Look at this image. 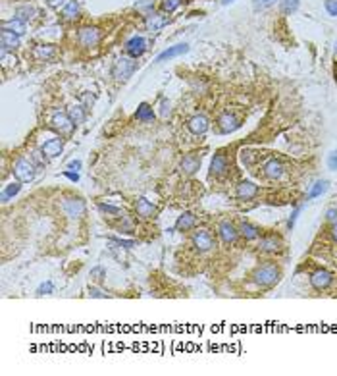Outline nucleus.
<instances>
[{
  "instance_id": "f257e3e1",
  "label": "nucleus",
  "mask_w": 337,
  "mask_h": 376,
  "mask_svg": "<svg viewBox=\"0 0 337 376\" xmlns=\"http://www.w3.org/2000/svg\"><path fill=\"white\" fill-rule=\"evenodd\" d=\"M279 278H281V270H279V266L275 263H272V261H268V263H264V264H258V266L252 270V274H250L252 284L262 289L274 288L275 284L279 282Z\"/></svg>"
},
{
  "instance_id": "f03ea898",
  "label": "nucleus",
  "mask_w": 337,
  "mask_h": 376,
  "mask_svg": "<svg viewBox=\"0 0 337 376\" xmlns=\"http://www.w3.org/2000/svg\"><path fill=\"white\" fill-rule=\"evenodd\" d=\"M135 70H137L135 58H131V56H122V58H118V60L114 62L112 77L118 79V81H127L131 75L135 74Z\"/></svg>"
},
{
  "instance_id": "7ed1b4c3",
  "label": "nucleus",
  "mask_w": 337,
  "mask_h": 376,
  "mask_svg": "<svg viewBox=\"0 0 337 376\" xmlns=\"http://www.w3.org/2000/svg\"><path fill=\"white\" fill-rule=\"evenodd\" d=\"M35 168H37V166L31 162V158H29V160H27V158H20L18 162L14 164V175H16V179L22 181V183L33 181V179H35V174H37Z\"/></svg>"
},
{
  "instance_id": "20e7f679",
  "label": "nucleus",
  "mask_w": 337,
  "mask_h": 376,
  "mask_svg": "<svg viewBox=\"0 0 337 376\" xmlns=\"http://www.w3.org/2000/svg\"><path fill=\"white\" fill-rule=\"evenodd\" d=\"M50 125L54 131H58L60 135H70L74 131L75 124L72 122V118L68 116V112H62V110H56L50 118Z\"/></svg>"
},
{
  "instance_id": "39448f33",
  "label": "nucleus",
  "mask_w": 337,
  "mask_h": 376,
  "mask_svg": "<svg viewBox=\"0 0 337 376\" xmlns=\"http://www.w3.org/2000/svg\"><path fill=\"white\" fill-rule=\"evenodd\" d=\"M62 211L68 218H81L83 214L87 213V205L79 197H72V199H64Z\"/></svg>"
},
{
  "instance_id": "423d86ee",
  "label": "nucleus",
  "mask_w": 337,
  "mask_h": 376,
  "mask_svg": "<svg viewBox=\"0 0 337 376\" xmlns=\"http://www.w3.org/2000/svg\"><path fill=\"white\" fill-rule=\"evenodd\" d=\"M77 43L85 49H95L100 43V31L97 27H81L77 31Z\"/></svg>"
},
{
  "instance_id": "0eeeda50",
  "label": "nucleus",
  "mask_w": 337,
  "mask_h": 376,
  "mask_svg": "<svg viewBox=\"0 0 337 376\" xmlns=\"http://www.w3.org/2000/svg\"><path fill=\"white\" fill-rule=\"evenodd\" d=\"M191 243L199 253H208L214 249V238L206 232V230H197L191 236Z\"/></svg>"
},
{
  "instance_id": "6e6552de",
  "label": "nucleus",
  "mask_w": 337,
  "mask_h": 376,
  "mask_svg": "<svg viewBox=\"0 0 337 376\" xmlns=\"http://www.w3.org/2000/svg\"><path fill=\"white\" fill-rule=\"evenodd\" d=\"M229 172V156L225 152H216L210 162V175L212 177H224Z\"/></svg>"
},
{
  "instance_id": "1a4fd4ad",
  "label": "nucleus",
  "mask_w": 337,
  "mask_h": 376,
  "mask_svg": "<svg viewBox=\"0 0 337 376\" xmlns=\"http://www.w3.org/2000/svg\"><path fill=\"white\" fill-rule=\"evenodd\" d=\"M331 282H333V274H331L329 270H324V268H320V270H316V272L310 274V284H312V288L318 289V291L329 288Z\"/></svg>"
},
{
  "instance_id": "9d476101",
  "label": "nucleus",
  "mask_w": 337,
  "mask_h": 376,
  "mask_svg": "<svg viewBox=\"0 0 337 376\" xmlns=\"http://www.w3.org/2000/svg\"><path fill=\"white\" fill-rule=\"evenodd\" d=\"M281 247H283L281 238L275 236V234H268V236L260 238V241H258V249L262 253H279Z\"/></svg>"
},
{
  "instance_id": "9b49d317",
  "label": "nucleus",
  "mask_w": 337,
  "mask_h": 376,
  "mask_svg": "<svg viewBox=\"0 0 337 376\" xmlns=\"http://www.w3.org/2000/svg\"><path fill=\"white\" fill-rule=\"evenodd\" d=\"M218 234H220V239L224 241L225 245L235 243V241H237V238H239V230L231 224V222H227V220L220 222V226H218Z\"/></svg>"
},
{
  "instance_id": "f8f14e48",
  "label": "nucleus",
  "mask_w": 337,
  "mask_h": 376,
  "mask_svg": "<svg viewBox=\"0 0 337 376\" xmlns=\"http://www.w3.org/2000/svg\"><path fill=\"white\" fill-rule=\"evenodd\" d=\"M189 131L191 133H195V135H204L206 131H208V127H210V122H208V118L204 116V114H195L191 120H189Z\"/></svg>"
},
{
  "instance_id": "ddd939ff",
  "label": "nucleus",
  "mask_w": 337,
  "mask_h": 376,
  "mask_svg": "<svg viewBox=\"0 0 337 376\" xmlns=\"http://www.w3.org/2000/svg\"><path fill=\"white\" fill-rule=\"evenodd\" d=\"M145 50H147V41L143 37H131L127 43H125V52L131 56V58H135L137 60L139 56H143L145 54Z\"/></svg>"
},
{
  "instance_id": "4468645a",
  "label": "nucleus",
  "mask_w": 337,
  "mask_h": 376,
  "mask_svg": "<svg viewBox=\"0 0 337 376\" xmlns=\"http://www.w3.org/2000/svg\"><path fill=\"white\" fill-rule=\"evenodd\" d=\"M200 162H202V156H200L199 152H191L187 156H183L179 168H181V172H185L187 175H193L200 168Z\"/></svg>"
},
{
  "instance_id": "2eb2a0df",
  "label": "nucleus",
  "mask_w": 337,
  "mask_h": 376,
  "mask_svg": "<svg viewBox=\"0 0 337 376\" xmlns=\"http://www.w3.org/2000/svg\"><path fill=\"white\" fill-rule=\"evenodd\" d=\"M41 149L45 150V154L49 156V158H56V156H60L62 154V149H64V139L60 137H50L47 139L43 145H41Z\"/></svg>"
},
{
  "instance_id": "dca6fc26",
  "label": "nucleus",
  "mask_w": 337,
  "mask_h": 376,
  "mask_svg": "<svg viewBox=\"0 0 337 376\" xmlns=\"http://www.w3.org/2000/svg\"><path fill=\"white\" fill-rule=\"evenodd\" d=\"M187 50H189L187 43H181V45H174V47H170V49H166L164 52H160V54L156 56V60H154V62L160 64V62H166V60H172V58H177V56L185 54Z\"/></svg>"
},
{
  "instance_id": "f3484780",
  "label": "nucleus",
  "mask_w": 337,
  "mask_h": 376,
  "mask_svg": "<svg viewBox=\"0 0 337 376\" xmlns=\"http://www.w3.org/2000/svg\"><path fill=\"white\" fill-rule=\"evenodd\" d=\"M135 211H137V214L141 216V218H145V220H149V218H154L156 216V207L150 203V201H147L145 197H139L137 201H135Z\"/></svg>"
},
{
  "instance_id": "a211bd4d",
  "label": "nucleus",
  "mask_w": 337,
  "mask_h": 376,
  "mask_svg": "<svg viewBox=\"0 0 337 376\" xmlns=\"http://www.w3.org/2000/svg\"><path fill=\"white\" fill-rule=\"evenodd\" d=\"M239 127V120L229 112H224L220 118H218V129L220 133H231Z\"/></svg>"
},
{
  "instance_id": "6ab92c4d",
  "label": "nucleus",
  "mask_w": 337,
  "mask_h": 376,
  "mask_svg": "<svg viewBox=\"0 0 337 376\" xmlns=\"http://www.w3.org/2000/svg\"><path fill=\"white\" fill-rule=\"evenodd\" d=\"M262 174L268 179H279L283 175V164L279 162V160H275V158H270L262 166Z\"/></svg>"
},
{
  "instance_id": "aec40b11",
  "label": "nucleus",
  "mask_w": 337,
  "mask_h": 376,
  "mask_svg": "<svg viewBox=\"0 0 337 376\" xmlns=\"http://www.w3.org/2000/svg\"><path fill=\"white\" fill-rule=\"evenodd\" d=\"M239 201H249L254 199L258 195V185H254L252 181H241L237 185V191H235Z\"/></svg>"
},
{
  "instance_id": "412c9836",
  "label": "nucleus",
  "mask_w": 337,
  "mask_h": 376,
  "mask_svg": "<svg viewBox=\"0 0 337 376\" xmlns=\"http://www.w3.org/2000/svg\"><path fill=\"white\" fill-rule=\"evenodd\" d=\"M197 226V218L193 213H183L177 220H175L174 230L175 232H191Z\"/></svg>"
},
{
  "instance_id": "4be33fe9",
  "label": "nucleus",
  "mask_w": 337,
  "mask_h": 376,
  "mask_svg": "<svg viewBox=\"0 0 337 376\" xmlns=\"http://www.w3.org/2000/svg\"><path fill=\"white\" fill-rule=\"evenodd\" d=\"M0 49L12 50V52L20 49V35H16L12 31H2L0 33Z\"/></svg>"
},
{
  "instance_id": "5701e85b",
  "label": "nucleus",
  "mask_w": 337,
  "mask_h": 376,
  "mask_svg": "<svg viewBox=\"0 0 337 376\" xmlns=\"http://www.w3.org/2000/svg\"><path fill=\"white\" fill-rule=\"evenodd\" d=\"M56 56V47H52V45H37L35 49H33V58L35 60H50V58H54Z\"/></svg>"
},
{
  "instance_id": "b1692460",
  "label": "nucleus",
  "mask_w": 337,
  "mask_h": 376,
  "mask_svg": "<svg viewBox=\"0 0 337 376\" xmlns=\"http://www.w3.org/2000/svg\"><path fill=\"white\" fill-rule=\"evenodd\" d=\"M68 116L72 118V122H74L75 125H81L83 122H85V118H87V110H85V106L79 102V104H72L70 108H68Z\"/></svg>"
},
{
  "instance_id": "393cba45",
  "label": "nucleus",
  "mask_w": 337,
  "mask_h": 376,
  "mask_svg": "<svg viewBox=\"0 0 337 376\" xmlns=\"http://www.w3.org/2000/svg\"><path fill=\"white\" fill-rule=\"evenodd\" d=\"M166 24H168V20H166V16H162V14H149L147 20H145L147 31H158Z\"/></svg>"
},
{
  "instance_id": "a878e982",
  "label": "nucleus",
  "mask_w": 337,
  "mask_h": 376,
  "mask_svg": "<svg viewBox=\"0 0 337 376\" xmlns=\"http://www.w3.org/2000/svg\"><path fill=\"white\" fill-rule=\"evenodd\" d=\"M35 16H37V10H35V6H31V4H22V6L16 8V18L25 22V24L31 22V20H35Z\"/></svg>"
},
{
  "instance_id": "bb28decb",
  "label": "nucleus",
  "mask_w": 337,
  "mask_h": 376,
  "mask_svg": "<svg viewBox=\"0 0 337 376\" xmlns=\"http://www.w3.org/2000/svg\"><path fill=\"white\" fill-rule=\"evenodd\" d=\"M2 31H12V33H16V35H24L25 31V22H22V20H18V18H14V20H6V22H2Z\"/></svg>"
},
{
  "instance_id": "cd10ccee",
  "label": "nucleus",
  "mask_w": 337,
  "mask_h": 376,
  "mask_svg": "<svg viewBox=\"0 0 337 376\" xmlns=\"http://www.w3.org/2000/svg\"><path fill=\"white\" fill-rule=\"evenodd\" d=\"M62 18L66 22H74L79 18V2L77 0H68V4L62 8Z\"/></svg>"
},
{
  "instance_id": "c85d7f7f",
  "label": "nucleus",
  "mask_w": 337,
  "mask_h": 376,
  "mask_svg": "<svg viewBox=\"0 0 337 376\" xmlns=\"http://www.w3.org/2000/svg\"><path fill=\"white\" fill-rule=\"evenodd\" d=\"M239 236H243L247 241H254V239H258L260 232H258V228H256V226L249 224V222H243V224H241V228H239Z\"/></svg>"
},
{
  "instance_id": "c756f323",
  "label": "nucleus",
  "mask_w": 337,
  "mask_h": 376,
  "mask_svg": "<svg viewBox=\"0 0 337 376\" xmlns=\"http://www.w3.org/2000/svg\"><path fill=\"white\" fill-rule=\"evenodd\" d=\"M135 118H137L139 122H152V120H154L152 106L147 104V102H141L139 108H137V112H135Z\"/></svg>"
},
{
  "instance_id": "7c9ffc66",
  "label": "nucleus",
  "mask_w": 337,
  "mask_h": 376,
  "mask_svg": "<svg viewBox=\"0 0 337 376\" xmlns=\"http://www.w3.org/2000/svg\"><path fill=\"white\" fill-rule=\"evenodd\" d=\"M20 189H22V181H12V183H8V185L4 187V191H2V195H0L2 203H8L10 199H14V197L20 193Z\"/></svg>"
},
{
  "instance_id": "2f4dec72",
  "label": "nucleus",
  "mask_w": 337,
  "mask_h": 376,
  "mask_svg": "<svg viewBox=\"0 0 337 376\" xmlns=\"http://www.w3.org/2000/svg\"><path fill=\"white\" fill-rule=\"evenodd\" d=\"M99 211L102 214H108V216H114V218H124V211L120 207H114V205H106V203H99Z\"/></svg>"
},
{
  "instance_id": "473e14b6",
  "label": "nucleus",
  "mask_w": 337,
  "mask_h": 376,
  "mask_svg": "<svg viewBox=\"0 0 337 376\" xmlns=\"http://www.w3.org/2000/svg\"><path fill=\"white\" fill-rule=\"evenodd\" d=\"M327 187H329V183L325 179H318L312 185V189H310V193H308V199H316V197L324 195L325 191H327Z\"/></svg>"
},
{
  "instance_id": "72a5a7b5",
  "label": "nucleus",
  "mask_w": 337,
  "mask_h": 376,
  "mask_svg": "<svg viewBox=\"0 0 337 376\" xmlns=\"http://www.w3.org/2000/svg\"><path fill=\"white\" fill-rule=\"evenodd\" d=\"M29 158H31V162L35 164V166H47V154H45V150L43 149H35L31 154H29Z\"/></svg>"
},
{
  "instance_id": "f704fd0d",
  "label": "nucleus",
  "mask_w": 337,
  "mask_h": 376,
  "mask_svg": "<svg viewBox=\"0 0 337 376\" xmlns=\"http://www.w3.org/2000/svg\"><path fill=\"white\" fill-rule=\"evenodd\" d=\"M299 2H300V0H281L279 10H281V14L289 16V14H293L297 8H299Z\"/></svg>"
},
{
  "instance_id": "c9c22d12",
  "label": "nucleus",
  "mask_w": 337,
  "mask_h": 376,
  "mask_svg": "<svg viewBox=\"0 0 337 376\" xmlns=\"http://www.w3.org/2000/svg\"><path fill=\"white\" fill-rule=\"evenodd\" d=\"M91 278H93L95 282H99V284H102V282L106 280V270H104L102 266H95V268L91 270Z\"/></svg>"
},
{
  "instance_id": "e433bc0d",
  "label": "nucleus",
  "mask_w": 337,
  "mask_h": 376,
  "mask_svg": "<svg viewBox=\"0 0 337 376\" xmlns=\"http://www.w3.org/2000/svg\"><path fill=\"white\" fill-rule=\"evenodd\" d=\"M183 0H162V10L168 14H172L174 10H177L179 8V4H181Z\"/></svg>"
},
{
  "instance_id": "4c0bfd02",
  "label": "nucleus",
  "mask_w": 337,
  "mask_h": 376,
  "mask_svg": "<svg viewBox=\"0 0 337 376\" xmlns=\"http://www.w3.org/2000/svg\"><path fill=\"white\" fill-rule=\"evenodd\" d=\"M52 291H54V284L50 280H47V282H43L37 288V295H50Z\"/></svg>"
},
{
  "instance_id": "58836bf2",
  "label": "nucleus",
  "mask_w": 337,
  "mask_h": 376,
  "mask_svg": "<svg viewBox=\"0 0 337 376\" xmlns=\"http://www.w3.org/2000/svg\"><path fill=\"white\" fill-rule=\"evenodd\" d=\"M275 0H254L252 2V8L256 10V12H260V10H266V8H270V6H274Z\"/></svg>"
},
{
  "instance_id": "ea45409f",
  "label": "nucleus",
  "mask_w": 337,
  "mask_h": 376,
  "mask_svg": "<svg viewBox=\"0 0 337 376\" xmlns=\"http://www.w3.org/2000/svg\"><path fill=\"white\" fill-rule=\"evenodd\" d=\"M89 295L95 297V299H106V297H108V293L102 288H97V286H91V288H89Z\"/></svg>"
},
{
  "instance_id": "a19ab883",
  "label": "nucleus",
  "mask_w": 337,
  "mask_h": 376,
  "mask_svg": "<svg viewBox=\"0 0 337 376\" xmlns=\"http://www.w3.org/2000/svg\"><path fill=\"white\" fill-rule=\"evenodd\" d=\"M81 104L85 106V110L93 108V104H95V95H91L89 91H85V93L81 95Z\"/></svg>"
},
{
  "instance_id": "79ce46f5",
  "label": "nucleus",
  "mask_w": 337,
  "mask_h": 376,
  "mask_svg": "<svg viewBox=\"0 0 337 376\" xmlns=\"http://www.w3.org/2000/svg\"><path fill=\"white\" fill-rule=\"evenodd\" d=\"M324 8H325V12L329 14V16L337 18V0H325Z\"/></svg>"
},
{
  "instance_id": "37998d69",
  "label": "nucleus",
  "mask_w": 337,
  "mask_h": 376,
  "mask_svg": "<svg viewBox=\"0 0 337 376\" xmlns=\"http://www.w3.org/2000/svg\"><path fill=\"white\" fill-rule=\"evenodd\" d=\"M114 243H118V245H122V247H125V249H133V247H137V243L135 241H127V239H120V238H112Z\"/></svg>"
},
{
  "instance_id": "c03bdc74",
  "label": "nucleus",
  "mask_w": 337,
  "mask_h": 376,
  "mask_svg": "<svg viewBox=\"0 0 337 376\" xmlns=\"http://www.w3.org/2000/svg\"><path fill=\"white\" fill-rule=\"evenodd\" d=\"M325 220H327V222H331V224H333V222H337V209H335V207L327 209V213H325Z\"/></svg>"
},
{
  "instance_id": "a18cd8bd",
  "label": "nucleus",
  "mask_w": 337,
  "mask_h": 376,
  "mask_svg": "<svg viewBox=\"0 0 337 376\" xmlns=\"http://www.w3.org/2000/svg\"><path fill=\"white\" fill-rule=\"evenodd\" d=\"M327 166H329V170H337V150H333V152L329 154V158H327Z\"/></svg>"
},
{
  "instance_id": "49530a36",
  "label": "nucleus",
  "mask_w": 337,
  "mask_h": 376,
  "mask_svg": "<svg viewBox=\"0 0 337 376\" xmlns=\"http://www.w3.org/2000/svg\"><path fill=\"white\" fill-rule=\"evenodd\" d=\"M47 4L50 8H64L68 4V0H47Z\"/></svg>"
},
{
  "instance_id": "de8ad7c7",
  "label": "nucleus",
  "mask_w": 337,
  "mask_h": 376,
  "mask_svg": "<svg viewBox=\"0 0 337 376\" xmlns=\"http://www.w3.org/2000/svg\"><path fill=\"white\" fill-rule=\"evenodd\" d=\"M300 209H302V207H297V209L293 211V214H291V218H289V222H287V228H289V230H291V228L295 226V220H297V216H299Z\"/></svg>"
},
{
  "instance_id": "09e8293b",
  "label": "nucleus",
  "mask_w": 337,
  "mask_h": 376,
  "mask_svg": "<svg viewBox=\"0 0 337 376\" xmlns=\"http://www.w3.org/2000/svg\"><path fill=\"white\" fill-rule=\"evenodd\" d=\"M160 114H162V116H168V114H170V102L166 99L160 100Z\"/></svg>"
},
{
  "instance_id": "8fccbe9b",
  "label": "nucleus",
  "mask_w": 337,
  "mask_h": 376,
  "mask_svg": "<svg viewBox=\"0 0 337 376\" xmlns=\"http://www.w3.org/2000/svg\"><path fill=\"white\" fill-rule=\"evenodd\" d=\"M62 174L66 175L68 179H72V181H79V174H77V172H74V170H64Z\"/></svg>"
},
{
  "instance_id": "3c124183",
  "label": "nucleus",
  "mask_w": 337,
  "mask_h": 376,
  "mask_svg": "<svg viewBox=\"0 0 337 376\" xmlns=\"http://www.w3.org/2000/svg\"><path fill=\"white\" fill-rule=\"evenodd\" d=\"M79 168H81V160H72V162L68 164V170H75L77 172Z\"/></svg>"
},
{
  "instance_id": "603ef678",
  "label": "nucleus",
  "mask_w": 337,
  "mask_h": 376,
  "mask_svg": "<svg viewBox=\"0 0 337 376\" xmlns=\"http://www.w3.org/2000/svg\"><path fill=\"white\" fill-rule=\"evenodd\" d=\"M331 238H333V241H337V222L331 224Z\"/></svg>"
},
{
  "instance_id": "864d4df0",
  "label": "nucleus",
  "mask_w": 337,
  "mask_h": 376,
  "mask_svg": "<svg viewBox=\"0 0 337 376\" xmlns=\"http://www.w3.org/2000/svg\"><path fill=\"white\" fill-rule=\"evenodd\" d=\"M231 2H235V0H222V4H224V6H227V4H231Z\"/></svg>"
},
{
  "instance_id": "5fc2aeb1",
  "label": "nucleus",
  "mask_w": 337,
  "mask_h": 376,
  "mask_svg": "<svg viewBox=\"0 0 337 376\" xmlns=\"http://www.w3.org/2000/svg\"><path fill=\"white\" fill-rule=\"evenodd\" d=\"M333 75H335V81H337V64L333 66Z\"/></svg>"
},
{
  "instance_id": "6e6d98bb",
  "label": "nucleus",
  "mask_w": 337,
  "mask_h": 376,
  "mask_svg": "<svg viewBox=\"0 0 337 376\" xmlns=\"http://www.w3.org/2000/svg\"><path fill=\"white\" fill-rule=\"evenodd\" d=\"M333 50H335V56H337V41H335V49H333Z\"/></svg>"
}]
</instances>
